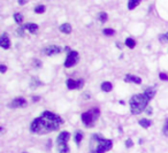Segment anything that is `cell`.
Segmentation results:
<instances>
[{"mask_svg": "<svg viewBox=\"0 0 168 153\" xmlns=\"http://www.w3.org/2000/svg\"><path fill=\"white\" fill-rule=\"evenodd\" d=\"M62 123H63V120L58 114L45 111L43 112L40 118H37L31 122L30 131L32 134L45 135L51 131L58 130L61 127Z\"/></svg>", "mask_w": 168, "mask_h": 153, "instance_id": "cell-1", "label": "cell"}, {"mask_svg": "<svg viewBox=\"0 0 168 153\" xmlns=\"http://www.w3.org/2000/svg\"><path fill=\"white\" fill-rule=\"evenodd\" d=\"M113 147V141L104 138L98 134L91 136L90 139V152L91 153H106Z\"/></svg>", "mask_w": 168, "mask_h": 153, "instance_id": "cell-2", "label": "cell"}, {"mask_svg": "<svg viewBox=\"0 0 168 153\" xmlns=\"http://www.w3.org/2000/svg\"><path fill=\"white\" fill-rule=\"evenodd\" d=\"M150 99L144 95V93H139V95H134L130 98L129 105L131 114L138 115L141 114L143 111H145L147 106H149Z\"/></svg>", "mask_w": 168, "mask_h": 153, "instance_id": "cell-3", "label": "cell"}, {"mask_svg": "<svg viewBox=\"0 0 168 153\" xmlns=\"http://www.w3.org/2000/svg\"><path fill=\"white\" fill-rule=\"evenodd\" d=\"M99 115H100L99 109H98V108H93V109H90V111L88 112L82 113L81 120H82L83 124L86 127V128H91V127L95 126L96 121L99 119Z\"/></svg>", "mask_w": 168, "mask_h": 153, "instance_id": "cell-4", "label": "cell"}, {"mask_svg": "<svg viewBox=\"0 0 168 153\" xmlns=\"http://www.w3.org/2000/svg\"><path fill=\"white\" fill-rule=\"evenodd\" d=\"M78 60H80V55H78V53H77L76 51H70V52H68V55L66 58L65 67L66 68L74 67V66L78 62Z\"/></svg>", "mask_w": 168, "mask_h": 153, "instance_id": "cell-5", "label": "cell"}, {"mask_svg": "<svg viewBox=\"0 0 168 153\" xmlns=\"http://www.w3.org/2000/svg\"><path fill=\"white\" fill-rule=\"evenodd\" d=\"M62 51H63V49H62V47H60V46L51 45V46H47V47H45V49H44V51H43V53L45 54V55H47V57H53V55H57V54L61 53Z\"/></svg>", "mask_w": 168, "mask_h": 153, "instance_id": "cell-6", "label": "cell"}, {"mask_svg": "<svg viewBox=\"0 0 168 153\" xmlns=\"http://www.w3.org/2000/svg\"><path fill=\"white\" fill-rule=\"evenodd\" d=\"M28 105L27 100L22 98V97H19V98H15V99L13 100L9 105H8V107L9 108H23L26 107Z\"/></svg>", "mask_w": 168, "mask_h": 153, "instance_id": "cell-7", "label": "cell"}, {"mask_svg": "<svg viewBox=\"0 0 168 153\" xmlns=\"http://www.w3.org/2000/svg\"><path fill=\"white\" fill-rule=\"evenodd\" d=\"M67 88L69 90H76V89H81L84 85V81L83 80H78V81H74L73 78H68L67 82Z\"/></svg>", "mask_w": 168, "mask_h": 153, "instance_id": "cell-8", "label": "cell"}, {"mask_svg": "<svg viewBox=\"0 0 168 153\" xmlns=\"http://www.w3.org/2000/svg\"><path fill=\"white\" fill-rule=\"evenodd\" d=\"M57 149H58V153H69L68 142L57 141Z\"/></svg>", "mask_w": 168, "mask_h": 153, "instance_id": "cell-9", "label": "cell"}, {"mask_svg": "<svg viewBox=\"0 0 168 153\" xmlns=\"http://www.w3.org/2000/svg\"><path fill=\"white\" fill-rule=\"evenodd\" d=\"M0 46L4 49V50H8L11 47V40L8 38V36L6 34H4L0 38Z\"/></svg>", "mask_w": 168, "mask_h": 153, "instance_id": "cell-10", "label": "cell"}, {"mask_svg": "<svg viewBox=\"0 0 168 153\" xmlns=\"http://www.w3.org/2000/svg\"><path fill=\"white\" fill-rule=\"evenodd\" d=\"M124 81L127 83H135V84H141L142 83V78L141 77L136 76V75H126L124 77Z\"/></svg>", "mask_w": 168, "mask_h": 153, "instance_id": "cell-11", "label": "cell"}, {"mask_svg": "<svg viewBox=\"0 0 168 153\" xmlns=\"http://www.w3.org/2000/svg\"><path fill=\"white\" fill-rule=\"evenodd\" d=\"M24 28H26L30 34H37V31H38L39 29L38 26L35 24V23H27V24L24 26Z\"/></svg>", "mask_w": 168, "mask_h": 153, "instance_id": "cell-12", "label": "cell"}, {"mask_svg": "<svg viewBox=\"0 0 168 153\" xmlns=\"http://www.w3.org/2000/svg\"><path fill=\"white\" fill-rule=\"evenodd\" d=\"M42 85H43V83L37 78V77H32V78H31V81H30L31 90H36V89L39 88V86H42Z\"/></svg>", "mask_w": 168, "mask_h": 153, "instance_id": "cell-13", "label": "cell"}, {"mask_svg": "<svg viewBox=\"0 0 168 153\" xmlns=\"http://www.w3.org/2000/svg\"><path fill=\"white\" fill-rule=\"evenodd\" d=\"M144 95H145L150 100L152 99L153 97L156 96V88L154 86H150V88L145 89V91H144Z\"/></svg>", "mask_w": 168, "mask_h": 153, "instance_id": "cell-14", "label": "cell"}, {"mask_svg": "<svg viewBox=\"0 0 168 153\" xmlns=\"http://www.w3.org/2000/svg\"><path fill=\"white\" fill-rule=\"evenodd\" d=\"M72 26L69 24V23H63V24H61L60 26V31H61L62 34H66V35H69L70 32H72Z\"/></svg>", "mask_w": 168, "mask_h": 153, "instance_id": "cell-15", "label": "cell"}, {"mask_svg": "<svg viewBox=\"0 0 168 153\" xmlns=\"http://www.w3.org/2000/svg\"><path fill=\"white\" fill-rule=\"evenodd\" d=\"M100 89L103 90L104 92H111L113 90V85H112L111 82H104L100 85Z\"/></svg>", "mask_w": 168, "mask_h": 153, "instance_id": "cell-16", "label": "cell"}, {"mask_svg": "<svg viewBox=\"0 0 168 153\" xmlns=\"http://www.w3.org/2000/svg\"><path fill=\"white\" fill-rule=\"evenodd\" d=\"M141 1L142 0H129V1H128V9H130V11L135 9L138 5L141 4Z\"/></svg>", "mask_w": 168, "mask_h": 153, "instance_id": "cell-17", "label": "cell"}, {"mask_svg": "<svg viewBox=\"0 0 168 153\" xmlns=\"http://www.w3.org/2000/svg\"><path fill=\"white\" fill-rule=\"evenodd\" d=\"M139 126L142 127V128H150V127L152 126V121L151 120H147V119H142L139 120Z\"/></svg>", "mask_w": 168, "mask_h": 153, "instance_id": "cell-18", "label": "cell"}, {"mask_svg": "<svg viewBox=\"0 0 168 153\" xmlns=\"http://www.w3.org/2000/svg\"><path fill=\"white\" fill-rule=\"evenodd\" d=\"M82 139H83V132H81V131H76V134H75V143H76L77 146H80L81 142H82Z\"/></svg>", "mask_w": 168, "mask_h": 153, "instance_id": "cell-19", "label": "cell"}, {"mask_svg": "<svg viewBox=\"0 0 168 153\" xmlns=\"http://www.w3.org/2000/svg\"><path fill=\"white\" fill-rule=\"evenodd\" d=\"M126 46L127 47H129V49H134L135 46H136V42H135L133 38H127L126 39Z\"/></svg>", "mask_w": 168, "mask_h": 153, "instance_id": "cell-20", "label": "cell"}, {"mask_svg": "<svg viewBox=\"0 0 168 153\" xmlns=\"http://www.w3.org/2000/svg\"><path fill=\"white\" fill-rule=\"evenodd\" d=\"M45 9L46 8L44 5H38V6L35 7V13H36V14H43V13L45 12Z\"/></svg>", "mask_w": 168, "mask_h": 153, "instance_id": "cell-21", "label": "cell"}, {"mask_svg": "<svg viewBox=\"0 0 168 153\" xmlns=\"http://www.w3.org/2000/svg\"><path fill=\"white\" fill-rule=\"evenodd\" d=\"M98 19H99V21L101 23H105L107 21V19H108V15H107V13H105V12H101V13H99Z\"/></svg>", "mask_w": 168, "mask_h": 153, "instance_id": "cell-22", "label": "cell"}, {"mask_svg": "<svg viewBox=\"0 0 168 153\" xmlns=\"http://www.w3.org/2000/svg\"><path fill=\"white\" fill-rule=\"evenodd\" d=\"M103 34L105 36H114L115 35V30L114 29H111V28H107V29H104Z\"/></svg>", "mask_w": 168, "mask_h": 153, "instance_id": "cell-23", "label": "cell"}, {"mask_svg": "<svg viewBox=\"0 0 168 153\" xmlns=\"http://www.w3.org/2000/svg\"><path fill=\"white\" fill-rule=\"evenodd\" d=\"M14 20H15V22L17 23V24H21V23L23 22V16L20 14V13H15L14 14Z\"/></svg>", "mask_w": 168, "mask_h": 153, "instance_id": "cell-24", "label": "cell"}, {"mask_svg": "<svg viewBox=\"0 0 168 153\" xmlns=\"http://www.w3.org/2000/svg\"><path fill=\"white\" fill-rule=\"evenodd\" d=\"M24 29H26L24 27H20L19 29H16L15 35H16V36H19V37H23V36L26 35V32H24Z\"/></svg>", "mask_w": 168, "mask_h": 153, "instance_id": "cell-25", "label": "cell"}, {"mask_svg": "<svg viewBox=\"0 0 168 153\" xmlns=\"http://www.w3.org/2000/svg\"><path fill=\"white\" fill-rule=\"evenodd\" d=\"M162 134H164L165 136H168V119L167 121L165 122V126L164 128H162Z\"/></svg>", "mask_w": 168, "mask_h": 153, "instance_id": "cell-26", "label": "cell"}, {"mask_svg": "<svg viewBox=\"0 0 168 153\" xmlns=\"http://www.w3.org/2000/svg\"><path fill=\"white\" fill-rule=\"evenodd\" d=\"M126 146L127 147H133V146H134V142H133L130 138H128L126 141Z\"/></svg>", "mask_w": 168, "mask_h": 153, "instance_id": "cell-27", "label": "cell"}, {"mask_svg": "<svg viewBox=\"0 0 168 153\" xmlns=\"http://www.w3.org/2000/svg\"><path fill=\"white\" fill-rule=\"evenodd\" d=\"M159 77H160L161 81H168V75L165 73H160L159 74Z\"/></svg>", "mask_w": 168, "mask_h": 153, "instance_id": "cell-28", "label": "cell"}, {"mask_svg": "<svg viewBox=\"0 0 168 153\" xmlns=\"http://www.w3.org/2000/svg\"><path fill=\"white\" fill-rule=\"evenodd\" d=\"M34 66L36 67V68H40V67H42V62L39 61V60H37V59H35V60H34Z\"/></svg>", "mask_w": 168, "mask_h": 153, "instance_id": "cell-29", "label": "cell"}, {"mask_svg": "<svg viewBox=\"0 0 168 153\" xmlns=\"http://www.w3.org/2000/svg\"><path fill=\"white\" fill-rule=\"evenodd\" d=\"M160 40L162 43H165V42H168V32L167 34H165V35H162L160 37Z\"/></svg>", "mask_w": 168, "mask_h": 153, "instance_id": "cell-30", "label": "cell"}, {"mask_svg": "<svg viewBox=\"0 0 168 153\" xmlns=\"http://www.w3.org/2000/svg\"><path fill=\"white\" fill-rule=\"evenodd\" d=\"M6 70H7L6 65H0V72H1V74H5L6 73Z\"/></svg>", "mask_w": 168, "mask_h": 153, "instance_id": "cell-31", "label": "cell"}, {"mask_svg": "<svg viewBox=\"0 0 168 153\" xmlns=\"http://www.w3.org/2000/svg\"><path fill=\"white\" fill-rule=\"evenodd\" d=\"M145 111H146V114L147 115H152V108L150 107V106H147V108H146Z\"/></svg>", "mask_w": 168, "mask_h": 153, "instance_id": "cell-32", "label": "cell"}, {"mask_svg": "<svg viewBox=\"0 0 168 153\" xmlns=\"http://www.w3.org/2000/svg\"><path fill=\"white\" fill-rule=\"evenodd\" d=\"M27 1H28V0H19V4L20 5H24Z\"/></svg>", "mask_w": 168, "mask_h": 153, "instance_id": "cell-33", "label": "cell"}, {"mask_svg": "<svg viewBox=\"0 0 168 153\" xmlns=\"http://www.w3.org/2000/svg\"><path fill=\"white\" fill-rule=\"evenodd\" d=\"M39 99H40L39 97H32V101H38Z\"/></svg>", "mask_w": 168, "mask_h": 153, "instance_id": "cell-34", "label": "cell"}, {"mask_svg": "<svg viewBox=\"0 0 168 153\" xmlns=\"http://www.w3.org/2000/svg\"><path fill=\"white\" fill-rule=\"evenodd\" d=\"M116 46H118V47H120V49L122 47V45H121V44H119V43H118V44H116Z\"/></svg>", "mask_w": 168, "mask_h": 153, "instance_id": "cell-35", "label": "cell"}, {"mask_svg": "<svg viewBox=\"0 0 168 153\" xmlns=\"http://www.w3.org/2000/svg\"><path fill=\"white\" fill-rule=\"evenodd\" d=\"M23 153H28V152H23Z\"/></svg>", "mask_w": 168, "mask_h": 153, "instance_id": "cell-36", "label": "cell"}]
</instances>
